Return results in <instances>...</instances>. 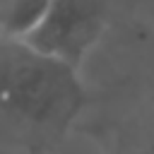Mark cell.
Returning <instances> with one entry per match:
<instances>
[{"instance_id": "3", "label": "cell", "mask_w": 154, "mask_h": 154, "mask_svg": "<svg viewBox=\"0 0 154 154\" xmlns=\"http://www.w3.org/2000/svg\"><path fill=\"white\" fill-rule=\"evenodd\" d=\"M53 0H10L0 14V34L10 38H26L46 17Z\"/></svg>"}, {"instance_id": "1", "label": "cell", "mask_w": 154, "mask_h": 154, "mask_svg": "<svg viewBox=\"0 0 154 154\" xmlns=\"http://www.w3.org/2000/svg\"><path fill=\"white\" fill-rule=\"evenodd\" d=\"M87 101L79 70L0 34V140L29 154L58 142Z\"/></svg>"}, {"instance_id": "2", "label": "cell", "mask_w": 154, "mask_h": 154, "mask_svg": "<svg viewBox=\"0 0 154 154\" xmlns=\"http://www.w3.org/2000/svg\"><path fill=\"white\" fill-rule=\"evenodd\" d=\"M108 24L106 0H53L43 22L22 41L36 51L82 67Z\"/></svg>"}]
</instances>
